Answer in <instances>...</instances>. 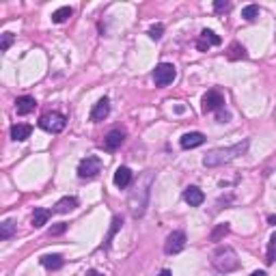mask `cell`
Segmentation results:
<instances>
[{"mask_svg": "<svg viewBox=\"0 0 276 276\" xmlns=\"http://www.w3.org/2000/svg\"><path fill=\"white\" fill-rule=\"evenodd\" d=\"M35 106H37V102H35V97H30V95H24V97L15 100V112H18L20 117L30 115V112L35 110Z\"/></svg>", "mask_w": 276, "mask_h": 276, "instance_id": "cell-14", "label": "cell"}, {"mask_svg": "<svg viewBox=\"0 0 276 276\" xmlns=\"http://www.w3.org/2000/svg\"><path fill=\"white\" fill-rule=\"evenodd\" d=\"M231 119V115H229V112H218V123H226V121H229Z\"/></svg>", "mask_w": 276, "mask_h": 276, "instance_id": "cell-31", "label": "cell"}, {"mask_svg": "<svg viewBox=\"0 0 276 276\" xmlns=\"http://www.w3.org/2000/svg\"><path fill=\"white\" fill-rule=\"evenodd\" d=\"M100 170H102V160L97 156H86L78 164V177L80 179H93V177L100 175Z\"/></svg>", "mask_w": 276, "mask_h": 276, "instance_id": "cell-5", "label": "cell"}, {"mask_svg": "<svg viewBox=\"0 0 276 276\" xmlns=\"http://www.w3.org/2000/svg\"><path fill=\"white\" fill-rule=\"evenodd\" d=\"M248 145H250V141H248V138H244L242 143H235V145H231V147H226V149H214V151H209L207 156L203 158V164H205L207 168L229 164V162H233L235 158L244 156V153L248 151Z\"/></svg>", "mask_w": 276, "mask_h": 276, "instance_id": "cell-1", "label": "cell"}, {"mask_svg": "<svg viewBox=\"0 0 276 276\" xmlns=\"http://www.w3.org/2000/svg\"><path fill=\"white\" fill-rule=\"evenodd\" d=\"M214 9H216V13H226V11H231V3H222V0H216V3H214Z\"/></svg>", "mask_w": 276, "mask_h": 276, "instance_id": "cell-29", "label": "cell"}, {"mask_svg": "<svg viewBox=\"0 0 276 276\" xmlns=\"http://www.w3.org/2000/svg\"><path fill=\"white\" fill-rule=\"evenodd\" d=\"M123 224V220H121V216H115L112 218V229H110V233H108V238H106V242H104V248H108L110 246V240L115 238V233L119 231V226Z\"/></svg>", "mask_w": 276, "mask_h": 276, "instance_id": "cell-24", "label": "cell"}, {"mask_svg": "<svg viewBox=\"0 0 276 276\" xmlns=\"http://www.w3.org/2000/svg\"><path fill=\"white\" fill-rule=\"evenodd\" d=\"M11 43H13V35H11V32H3V43H0V50L7 52L11 48Z\"/></svg>", "mask_w": 276, "mask_h": 276, "instance_id": "cell-28", "label": "cell"}, {"mask_svg": "<svg viewBox=\"0 0 276 276\" xmlns=\"http://www.w3.org/2000/svg\"><path fill=\"white\" fill-rule=\"evenodd\" d=\"M132 170H129L127 166H119L117 173H115V186L117 188H127L129 183H132Z\"/></svg>", "mask_w": 276, "mask_h": 276, "instance_id": "cell-15", "label": "cell"}, {"mask_svg": "<svg viewBox=\"0 0 276 276\" xmlns=\"http://www.w3.org/2000/svg\"><path fill=\"white\" fill-rule=\"evenodd\" d=\"M214 45H220V37L216 35L214 30H201V37H199V41H197V48L201 52H207L209 48H214Z\"/></svg>", "mask_w": 276, "mask_h": 276, "instance_id": "cell-9", "label": "cell"}, {"mask_svg": "<svg viewBox=\"0 0 276 276\" xmlns=\"http://www.w3.org/2000/svg\"><path fill=\"white\" fill-rule=\"evenodd\" d=\"M50 216H52V212H50V209L37 207L35 212H32V218H30V222H32V226H35V229H41L43 224H48V220H50Z\"/></svg>", "mask_w": 276, "mask_h": 276, "instance_id": "cell-16", "label": "cell"}, {"mask_svg": "<svg viewBox=\"0 0 276 276\" xmlns=\"http://www.w3.org/2000/svg\"><path fill=\"white\" fill-rule=\"evenodd\" d=\"M226 233H229V224H226V222H222V224H218L216 226V229L212 231V242H218V240H220V238H224V235Z\"/></svg>", "mask_w": 276, "mask_h": 276, "instance_id": "cell-26", "label": "cell"}, {"mask_svg": "<svg viewBox=\"0 0 276 276\" xmlns=\"http://www.w3.org/2000/svg\"><path fill=\"white\" fill-rule=\"evenodd\" d=\"M13 231H15L13 220H5L3 224H0V240H9L13 235Z\"/></svg>", "mask_w": 276, "mask_h": 276, "instance_id": "cell-23", "label": "cell"}, {"mask_svg": "<svg viewBox=\"0 0 276 276\" xmlns=\"http://www.w3.org/2000/svg\"><path fill=\"white\" fill-rule=\"evenodd\" d=\"M88 276H102V274H97V272H88Z\"/></svg>", "mask_w": 276, "mask_h": 276, "instance_id": "cell-35", "label": "cell"}, {"mask_svg": "<svg viewBox=\"0 0 276 276\" xmlns=\"http://www.w3.org/2000/svg\"><path fill=\"white\" fill-rule=\"evenodd\" d=\"M242 18H244L246 22H255L259 18V7L257 5H248L242 9Z\"/></svg>", "mask_w": 276, "mask_h": 276, "instance_id": "cell-22", "label": "cell"}, {"mask_svg": "<svg viewBox=\"0 0 276 276\" xmlns=\"http://www.w3.org/2000/svg\"><path fill=\"white\" fill-rule=\"evenodd\" d=\"M39 261H41V265L48 267V270H59V267H63V263H65L61 255H43Z\"/></svg>", "mask_w": 276, "mask_h": 276, "instance_id": "cell-19", "label": "cell"}, {"mask_svg": "<svg viewBox=\"0 0 276 276\" xmlns=\"http://www.w3.org/2000/svg\"><path fill=\"white\" fill-rule=\"evenodd\" d=\"M267 222H270V224H276V216H267Z\"/></svg>", "mask_w": 276, "mask_h": 276, "instance_id": "cell-34", "label": "cell"}, {"mask_svg": "<svg viewBox=\"0 0 276 276\" xmlns=\"http://www.w3.org/2000/svg\"><path fill=\"white\" fill-rule=\"evenodd\" d=\"M267 263H274L276 261V233H272L270 238V244H267Z\"/></svg>", "mask_w": 276, "mask_h": 276, "instance_id": "cell-25", "label": "cell"}, {"mask_svg": "<svg viewBox=\"0 0 276 276\" xmlns=\"http://www.w3.org/2000/svg\"><path fill=\"white\" fill-rule=\"evenodd\" d=\"M186 242H188V238H186V233L183 231H173L166 238L164 242V253L166 255H177V253H181V250L186 248Z\"/></svg>", "mask_w": 276, "mask_h": 276, "instance_id": "cell-7", "label": "cell"}, {"mask_svg": "<svg viewBox=\"0 0 276 276\" xmlns=\"http://www.w3.org/2000/svg\"><path fill=\"white\" fill-rule=\"evenodd\" d=\"M250 276H267L263 270H257V272H253V274H250Z\"/></svg>", "mask_w": 276, "mask_h": 276, "instance_id": "cell-32", "label": "cell"}, {"mask_svg": "<svg viewBox=\"0 0 276 276\" xmlns=\"http://www.w3.org/2000/svg\"><path fill=\"white\" fill-rule=\"evenodd\" d=\"M123 141H125V132H121V129H110L106 134V138H104V147L108 151H117L121 145H123Z\"/></svg>", "mask_w": 276, "mask_h": 276, "instance_id": "cell-11", "label": "cell"}, {"mask_svg": "<svg viewBox=\"0 0 276 276\" xmlns=\"http://www.w3.org/2000/svg\"><path fill=\"white\" fill-rule=\"evenodd\" d=\"M65 125H67V119L61 112H45V115L39 117V127L45 129V132H52V134H61Z\"/></svg>", "mask_w": 276, "mask_h": 276, "instance_id": "cell-4", "label": "cell"}, {"mask_svg": "<svg viewBox=\"0 0 276 276\" xmlns=\"http://www.w3.org/2000/svg\"><path fill=\"white\" fill-rule=\"evenodd\" d=\"M108 115H110V102H108V97H102L91 110V121L93 123H100V121H104Z\"/></svg>", "mask_w": 276, "mask_h": 276, "instance_id": "cell-10", "label": "cell"}, {"mask_svg": "<svg viewBox=\"0 0 276 276\" xmlns=\"http://www.w3.org/2000/svg\"><path fill=\"white\" fill-rule=\"evenodd\" d=\"M151 181H153V175L147 177V181L145 186H141L138 181L136 188L129 192V199H127V205H129V212H132L134 218H141L145 214V209H147V201H149V188H151Z\"/></svg>", "mask_w": 276, "mask_h": 276, "instance_id": "cell-2", "label": "cell"}, {"mask_svg": "<svg viewBox=\"0 0 276 276\" xmlns=\"http://www.w3.org/2000/svg\"><path fill=\"white\" fill-rule=\"evenodd\" d=\"M162 32H164V26H162V24H156V26L149 28V37L153 41H158V39H162Z\"/></svg>", "mask_w": 276, "mask_h": 276, "instance_id": "cell-27", "label": "cell"}, {"mask_svg": "<svg viewBox=\"0 0 276 276\" xmlns=\"http://www.w3.org/2000/svg\"><path fill=\"white\" fill-rule=\"evenodd\" d=\"M183 199L190 207H199V205H203V201H205V194H203V190H199L197 186H188V188L183 190Z\"/></svg>", "mask_w": 276, "mask_h": 276, "instance_id": "cell-12", "label": "cell"}, {"mask_svg": "<svg viewBox=\"0 0 276 276\" xmlns=\"http://www.w3.org/2000/svg\"><path fill=\"white\" fill-rule=\"evenodd\" d=\"M32 134V127L26 125V123H18L11 127V138L13 141H26V138H30Z\"/></svg>", "mask_w": 276, "mask_h": 276, "instance_id": "cell-18", "label": "cell"}, {"mask_svg": "<svg viewBox=\"0 0 276 276\" xmlns=\"http://www.w3.org/2000/svg\"><path fill=\"white\" fill-rule=\"evenodd\" d=\"M175 78H177V69H175V65H170V63H160L156 67V71H153V82L158 86L173 84Z\"/></svg>", "mask_w": 276, "mask_h": 276, "instance_id": "cell-6", "label": "cell"}, {"mask_svg": "<svg viewBox=\"0 0 276 276\" xmlns=\"http://www.w3.org/2000/svg\"><path fill=\"white\" fill-rule=\"evenodd\" d=\"M76 207H78V199L76 197H63L54 205V212L56 214H67V212H71V209H76Z\"/></svg>", "mask_w": 276, "mask_h": 276, "instance_id": "cell-17", "label": "cell"}, {"mask_svg": "<svg viewBox=\"0 0 276 276\" xmlns=\"http://www.w3.org/2000/svg\"><path fill=\"white\" fill-rule=\"evenodd\" d=\"M71 15H74V9H71V7H61V9H56L52 13V22L54 24H63V22H67Z\"/></svg>", "mask_w": 276, "mask_h": 276, "instance_id": "cell-21", "label": "cell"}, {"mask_svg": "<svg viewBox=\"0 0 276 276\" xmlns=\"http://www.w3.org/2000/svg\"><path fill=\"white\" fill-rule=\"evenodd\" d=\"M214 267L218 272H235L240 267V259L238 253L231 248V246H220L214 253Z\"/></svg>", "mask_w": 276, "mask_h": 276, "instance_id": "cell-3", "label": "cell"}, {"mask_svg": "<svg viewBox=\"0 0 276 276\" xmlns=\"http://www.w3.org/2000/svg\"><path fill=\"white\" fill-rule=\"evenodd\" d=\"M65 229H67V224L59 222L56 226H52V229H50V235H61V233H65Z\"/></svg>", "mask_w": 276, "mask_h": 276, "instance_id": "cell-30", "label": "cell"}, {"mask_svg": "<svg viewBox=\"0 0 276 276\" xmlns=\"http://www.w3.org/2000/svg\"><path fill=\"white\" fill-rule=\"evenodd\" d=\"M160 276H173V272H170V270H162Z\"/></svg>", "mask_w": 276, "mask_h": 276, "instance_id": "cell-33", "label": "cell"}, {"mask_svg": "<svg viewBox=\"0 0 276 276\" xmlns=\"http://www.w3.org/2000/svg\"><path fill=\"white\" fill-rule=\"evenodd\" d=\"M201 104H203V106H201L203 112H216V110H220L224 106V97L218 91H207L205 95H203Z\"/></svg>", "mask_w": 276, "mask_h": 276, "instance_id": "cell-8", "label": "cell"}, {"mask_svg": "<svg viewBox=\"0 0 276 276\" xmlns=\"http://www.w3.org/2000/svg\"><path fill=\"white\" fill-rule=\"evenodd\" d=\"M203 143H205V136H203L201 132H188V134H183V136L179 138L181 149H194V147H201Z\"/></svg>", "mask_w": 276, "mask_h": 276, "instance_id": "cell-13", "label": "cell"}, {"mask_svg": "<svg viewBox=\"0 0 276 276\" xmlns=\"http://www.w3.org/2000/svg\"><path fill=\"white\" fill-rule=\"evenodd\" d=\"M246 50H244V45H240L238 41H233L229 45V52H226V59L229 61H242V59H246Z\"/></svg>", "mask_w": 276, "mask_h": 276, "instance_id": "cell-20", "label": "cell"}]
</instances>
